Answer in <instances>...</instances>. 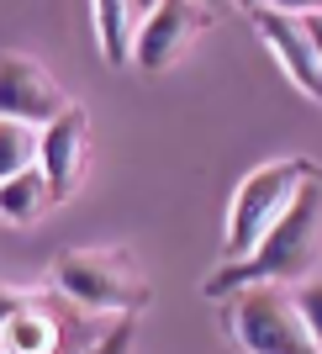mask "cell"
Masks as SVG:
<instances>
[{"mask_svg": "<svg viewBox=\"0 0 322 354\" xmlns=\"http://www.w3.org/2000/svg\"><path fill=\"white\" fill-rule=\"evenodd\" d=\"M48 201H53V196H48V180H43V169H37V164H32V169H21V175H11V180H0V217L32 222Z\"/></svg>", "mask_w": 322, "mask_h": 354, "instance_id": "cell-11", "label": "cell"}, {"mask_svg": "<svg viewBox=\"0 0 322 354\" xmlns=\"http://www.w3.org/2000/svg\"><path fill=\"white\" fill-rule=\"evenodd\" d=\"M21 301H27V296H21V291H6V286H0V328L11 323V312L21 307Z\"/></svg>", "mask_w": 322, "mask_h": 354, "instance_id": "cell-16", "label": "cell"}, {"mask_svg": "<svg viewBox=\"0 0 322 354\" xmlns=\"http://www.w3.org/2000/svg\"><path fill=\"white\" fill-rule=\"evenodd\" d=\"M211 27V11L196 6V0H159L148 16H138V27H132V53L127 64L148 74H164L169 64H180V53Z\"/></svg>", "mask_w": 322, "mask_h": 354, "instance_id": "cell-5", "label": "cell"}, {"mask_svg": "<svg viewBox=\"0 0 322 354\" xmlns=\"http://www.w3.org/2000/svg\"><path fill=\"white\" fill-rule=\"evenodd\" d=\"M322 270V169L312 164L301 185H296L291 207L275 217V227L254 243L249 259L222 265L206 291L211 296H233L243 286H301Z\"/></svg>", "mask_w": 322, "mask_h": 354, "instance_id": "cell-1", "label": "cell"}, {"mask_svg": "<svg viewBox=\"0 0 322 354\" xmlns=\"http://www.w3.org/2000/svg\"><path fill=\"white\" fill-rule=\"evenodd\" d=\"M132 339H138V323H132V317H122L117 328H106V339L95 344L90 354H132Z\"/></svg>", "mask_w": 322, "mask_h": 354, "instance_id": "cell-14", "label": "cell"}, {"mask_svg": "<svg viewBox=\"0 0 322 354\" xmlns=\"http://www.w3.org/2000/svg\"><path fill=\"white\" fill-rule=\"evenodd\" d=\"M291 296H296V312H301V323H307L312 344H317V354H322V275L301 281V286H296Z\"/></svg>", "mask_w": 322, "mask_h": 354, "instance_id": "cell-13", "label": "cell"}, {"mask_svg": "<svg viewBox=\"0 0 322 354\" xmlns=\"http://www.w3.org/2000/svg\"><path fill=\"white\" fill-rule=\"evenodd\" d=\"M64 106H69V95L59 90V80L37 59L0 53V117L27 122V127H48Z\"/></svg>", "mask_w": 322, "mask_h": 354, "instance_id": "cell-6", "label": "cell"}, {"mask_svg": "<svg viewBox=\"0 0 322 354\" xmlns=\"http://www.w3.org/2000/svg\"><path fill=\"white\" fill-rule=\"evenodd\" d=\"M32 164H37V127L0 117V180L21 175V169H32Z\"/></svg>", "mask_w": 322, "mask_h": 354, "instance_id": "cell-12", "label": "cell"}, {"mask_svg": "<svg viewBox=\"0 0 322 354\" xmlns=\"http://www.w3.org/2000/svg\"><path fill=\"white\" fill-rule=\"evenodd\" d=\"M233 333L249 354H317L296 296L285 286H243L233 291Z\"/></svg>", "mask_w": 322, "mask_h": 354, "instance_id": "cell-4", "label": "cell"}, {"mask_svg": "<svg viewBox=\"0 0 322 354\" xmlns=\"http://www.w3.org/2000/svg\"><path fill=\"white\" fill-rule=\"evenodd\" d=\"M307 169H312L307 159H275V164H259V169L238 185L233 212H227V243H222L227 265H238V259L254 254V243L275 227L280 212L291 207V196H296V185H301Z\"/></svg>", "mask_w": 322, "mask_h": 354, "instance_id": "cell-3", "label": "cell"}, {"mask_svg": "<svg viewBox=\"0 0 322 354\" xmlns=\"http://www.w3.org/2000/svg\"><path fill=\"white\" fill-rule=\"evenodd\" d=\"M249 16H254V27H259L264 48H269L275 64L285 69V80H291L301 95L322 101V64H317V53H312V43H307V27H301L296 16L275 11V6H259V11H249Z\"/></svg>", "mask_w": 322, "mask_h": 354, "instance_id": "cell-8", "label": "cell"}, {"mask_svg": "<svg viewBox=\"0 0 322 354\" xmlns=\"http://www.w3.org/2000/svg\"><path fill=\"white\" fill-rule=\"evenodd\" d=\"M132 27H138V6L132 0H95V37H101L106 64H127Z\"/></svg>", "mask_w": 322, "mask_h": 354, "instance_id": "cell-10", "label": "cell"}, {"mask_svg": "<svg viewBox=\"0 0 322 354\" xmlns=\"http://www.w3.org/2000/svg\"><path fill=\"white\" fill-rule=\"evenodd\" d=\"M85 159H90V122L79 106H64L48 127H37V169H43L53 201H64L79 185Z\"/></svg>", "mask_w": 322, "mask_h": 354, "instance_id": "cell-7", "label": "cell"}, {"mask_svg": "<svg viewBox=\"0 0 322 354\" xmlns=\"http://www.w3.org/2000/svg\"><path fill=\"white\" fill-rule=\"evenodd\" d=\"M233 6H243V11H259V6H264V0H233Z\"/></svg>", "mask_w": 322, "mask_h": 354, "instance_id": "cell-19", "label": "cell"}, {"mask_svg": "<svg viewBox=\"0 0 322 354\" xmlns=\"http://www.w3.org/2000/svg\"><path fill=\"white\" fill-rule=\"evenodd\" d=\"M132 6H138V16H148L153 6H159V0H132Z\"/></svg>", "mask_w": 322, "mask_h": 354, "instance_id": "cell-18", "label": "cell"}, {"mask_svg": "<svg viewBox=\"0 0 322 354\" xmlns=\"http://www.w3.org/2000/svg\"><path fill=\"white\" fill-rule=\"evenodd\" d=\"M196 6H206V11H217V6H227V0H196Z\"/></svg>", "mask_w": 322, "mask_h": 354, "instance_id": "cell-20", "label": "cell"}, {"mask_svg": "<svg viewBox=\"0 0 322 354\" xmlns=\"http://www.w3.org/2000/svg\"><path fill=\"white\" fill-rule=\"evenodd\" d=\"M264 6H275V11H285V16H301V11L317 16L322 11V0H264Z\"/></svg>", "mask_w": 322, "mask_h": 354, "instance_id": "cell-15", "label": "cell"}, {"mask_svg": "<svg viewBox=\"0 0 322 354\" xmlns=\"http://www.w3.org/2000/svg\"><path fill=\"white\" fill-rule=\"evenodd\" d=\"M59 317L37 301H21L11 323L0 328V354H59Z\"/></svg>", "mask_w": 322, "mask_h": 354, "instance_id": "cell-9", "label": "cell"}, {"mask_svg": "<svg viewBox=\"0 0 322 354\" xmlns=\"http://www.w3.org/2000/svg\"><path fill=\"white\" fill-rule=\"evenodd\" d=\"M301 27H307V43H312V53H317V64H322V11H317V16H307Z\"/></svg>", "mask_w": 322, "mask_h": 354, "instance_id": "cell-17", "label": "cell"}, {"mask_svg": "<svg viewBox=\"0 0 322 354\" xmlns=\"http://www.w3.org/2000/svg\"><path fill=\"white\" fill-rule=\"evenodd\" d=\"M53 281L90 312L138 317L148 307V281L138 275L127 249H69L53 259Z\"/></svg>", "mask_w": 322, "mask_h": 354, "instance_id": "cell-2", "label": "cell"}]
</instances>
